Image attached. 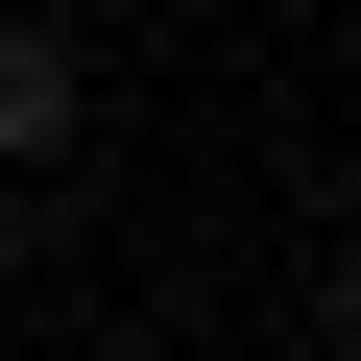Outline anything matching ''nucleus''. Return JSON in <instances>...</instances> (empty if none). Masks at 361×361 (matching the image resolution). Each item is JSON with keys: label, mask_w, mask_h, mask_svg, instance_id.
Masks as SVG:
<instances>
[{"label": "nucleus", "mask_w": 361, "mask_h": 361, "mask_svg": "<svg viewBox=\"0 0 361 361\" xmlns=\"http://www.w3.org/2000/svg\"><path fill=\"white\" fill-rule=\"evenodd\" d=\"M49 145H73V49H49V25H0V169H49Z\"/></svg>", "instance_id": "obj_1"}, {"label": "nucleus", "mask_w": 361, "mask_h": 361, "mask_svg": "<svg viewBox=\"0 0 361 361\" xmlns=\"http://www.w3.org/2000/svg\"><path fill=\"white\" fill-rule=\"evenodd\" d=\"M0 289H25V169H0Z\"/></svg>", "instance_id": "obj_2"}]
</instances>
